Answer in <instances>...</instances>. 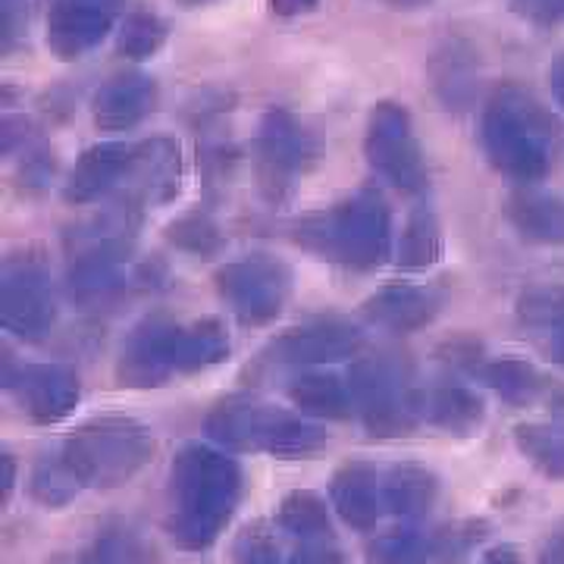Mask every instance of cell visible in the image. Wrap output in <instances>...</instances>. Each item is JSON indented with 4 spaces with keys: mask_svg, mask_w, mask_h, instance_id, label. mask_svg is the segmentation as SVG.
<instances>
[{
    "mask_svg": "<svg viewBox=\"0 0 564 564\" xmlns=\"http://www.w3.org/2000/svg\"><path fill=\"white\" fill-rule=\"evenodd\" d=\"M480 564H524L521 562V552L514 549V545H496V549H489L484 555V562Z\"/></svg>",
    "mask_w": 564,
    "mask_h": 564,
    "instance_id": "obj_44",
    "label": "cell"
},
{
    "mask_svg": "<svg viewBox=\"0 0 564 564\" xmlns=\"http://www.w3.org/2000/svg\"><path fill=\"white\" fill-rule=\"evenodd\" d=\"M170 536L173 543L202 552L217 543L242 496V470L217 448L192 443L182 448L170 470Z\"/></svg>",
    "mask_w": 564,
    "mask_h": 564,
    "instance_id": "obj_1",
    "label": "cell"
},
{
    "mask_svg": "<svg viewBox=\"0 0 564 564\" xmlns=\"http://www.w3.org/2000/svg\"><path fill=\"white\" fill-rule=\"evenodd\" d=\"M280 414L282 411L254 399H229L207 414L204 430L214 443L232 452H267Z\"/></svg>",
    "mask_w": 564,
    "mask_h": 564,
    "instance_id": "obj_13",
    "label": "cell"
},
{
    "mask_svg": "<svg viewBox=\"0 0 564 564\" xmlns=\"http://www.w3.org/2000/svg\"><path fill=\"white\" fill-rule=\"evenodd\" d=\"M217 292L245 326H263L289 302L292 273L285 263L263 254L242 258L217 270Z\"/></svg>",
    "mask_w": 564,
    "mask_h": 564,
    "instance_id": "obj_7",
    "label": "cell"
},
{
    "mask_svg": "<svg viewBox=\"0 0 564 564\" xmlns=\"http://www.w3.org/2000/svg\"><path fill=\"white\" fill-rule=\"evenodd\" d=\"M20 392L32 421L57 423L79 404V377L61 364H39L22 373Z\"/></svg>",
    "mask_w": 564,
    "mask_h": 564,
    "instance_id": "obj_18",
    "label": "cell"
},
{
    "mask_svg": "<svg viewBox=\"0 0 564 564\" xmlns=\"http://www.w3.org/2000/svg\"><path fill=\"white\" fill-rule=\"evenodd\" d=\"M139 161V144L126 141H104L88 148L73 166L69 182H66V198L73 204L98 202L110 188L132 176V166Z\"/></svg>",
    "mask_w": 564,
    "mask_h": 564,
    "instance_id": "obj_15",
    "label": "cell"
},
{
    "mask_svg": "<svg viewBox=\"0 0 564 564\" xmlns=\"http://www.w3.org/2000/svg\"><path fill=\"white\" fill-rule=\"evenodd\" d=\"M514 443L552 480H564V426L524 423L514 430Z\"/></svg>",
    "mask_w": 564,
    "mask_h": 564,
    "instance_id": "obj_30",
    "label": "cell"
},
{
    "mask_svg": "<svg viewBox=\"0 0 564 564\" xmlns=\"http://www.w3.org/2000/svg\"><path fill=\"white\" fill-rule=\"evenodd\" d=\"M549 88H552V98H555V104L564 107V54L549 66Z\"/></svg>",
    "mask_w": 564,
    "mask_h": 564,
    "instance_id": "obj_45",
    "label": "cell"
},
{
    "mask_svg": "<svg viewBox=\"0 0 564 564\" xmlns=\"http://www.w3.org/2000/svg\"><path fill=\"white\" fill-rule=\"evenodd\" d=\"M82 480L63 455H47L32 470V496L47 508H61L79 496Z\"/></svg>",
    "mask_w": 564,
    "mask_h": 564,
    "instance_id": "obj_32",
    "label": "cell"
},
{
    "mask_svg": "<svg viewBox=\"0 0 564 564\" xmlns=\"http://www.w3.org/2000/svg\"><path fill=\"white\" fill-rule=\"evenodd\" d=\"M321 448H326V433L321 426L299 421L292 414H280L270 445H267V452L280 458H307V455H317Z\"/></svg>",
    "mask_w": 564,
    "mask_h": 564,
    "instance_id": "obj_33",
    "label": "cell"
},
{
    "mask_svg": "<svg viewBox=\"0 0 564 564\" xmlns=\"http://www.w3.org/2000/svg\"><path fill=\"white\" fill-rule=\"evenodd\" d=\"M518 317L536 333H555L564 326V285H540L518 299Z\"/></svg>",
    "mask_w": 564,
    "mask_h": 564,
    "instance_id": "obj_34",
    "label": "cell"
},
{
    "mask_svg": "<svg viewBox=\"0 0 564 564\" xmlns=\"http://www.w3.org/2000/svg\"><path fill=\"white\" fill-rule=\"evenodd\" d=\"M443 254V229L430 210H417L402 232L399 242V263L404 270H426Z\"/></svg>",
    "mask_w": 564,
    "mask_h": 564,
    "instance_id": "obj_31",
    "label": "cell"
},
{
    "mask_svg": "<svg viewBox=\"0 0 564 564\" xmlns=\"http://www.w3.org/2000/svg\"><path fill=\"white\" fill-rule=\"evenodd\" d=\"M0 323L22 339H41L57 323V299L44 267L7 261L0 270Z\"/></svg>",
    "mask_w": 564,
    "mask_h": 564,
    "instance_id": "obj_8",
    "label": "cell"
},
{
    "mask_svg": "<svg viewBox=\"0 0 564 564\" xmlns=\"http://www.w3.org/2000/svg\"><path fill=\"white\" fill-rule=\"evenodd\" d=\"M276 521H280L285 533H292L302 543L329 540V533H333L326 502H323L321 496H314V492H292V496H285Z\"/></svg>",
    "mask_w": 564,
    "mask_h": 564,
    "instance_id": "obj_29",
    "label": "cell"
},
{
    "mask_svg": "<svg viewBox=\"0 0 564 564\" xmlns=\"http://www.w3.org/2000/svg\"><path fill=\"white\" fill-rule=\"evenodd\" d=\"M370 564H430L433 558H445V540L440 533L421 530H392L377 536L367 545Z\"/></svg>",
    "mask_w": 564,
    "mask_h": 564,
    "instance_id": "obj_25",
    "label": "cell"
},
{
    "mask_svg": "<svg viewBox=\"0 0 564 564\" xmlns=\"http://www.w3.org/2000/svg\"><path fill=\"white\" fill-rule=\"evenodd\" d=\"M289 399L295 408H302L304 414L326 417V421H343L351 414V389L329 373H304L289 386Z\"/></svg>",
    "mask_w": 564,
    "mask_h": 564,
    "instance_id": "obj_24",
    "label": "cell"
},
{
    "mask_svg": "<svg viewBox=\"0 0 564 564\" xmlns=\"http://www.w3.org/2000/svg\"><path fill=\"white\" fill-rule=\"evenodd\" d=\"M364 314L370 323L392 333H414L436 317V299L426 289L395 282V285L380 289L377 295H370L364 302Z\"/></svg>",
    "mask_w": 564,
    "mask_h": 564,
    "instance_id": "obj_19",
    "label": "cell"
},
{
    "mask_svg": "<svg viewBox=\"0 0 564 564\" xmlns=\"http://www.w3.org/2000/svg\"><path fill=\"white\" fill-rule=\"evenodd\" d=\"M364 151L373 173L392 188H399L404 195H417L426 188L430 173H426L421 141L414 135L411 113L402 104L380 101L370 110Z\"/></svg>",
    "mask_w": 564,
    "mask_h": 564,
    "instance_id": "obj_5",
    "label": "cell"
},
{
    "mask_svg": "<svg viewBox=\"0 0 564 564\" xmlns=\"http://www.w3.org/2000/svg\"><path fill=\"white\" fill-rule=\"evenodd\" d=\"M299 242L317 251L321 258L370 270L380 267L392 251V214L380 195L361 192L326 217L304 223L299 229Z\"/></svg>",
    "mask_w": 564,
    "mask_h": 564,
    "instance_id": "obj_3",
    "label": "cell"
},
{
    "mask_svg": "<svg viewBox=\"0 0 564 564\" xmlns=\"http://www.w3.org/2000/svg\"><path fill=\"white\" fill-rule=\"evenodd\" d=\"M158 104V85L144 73H122L98 88L91 113L104 132H122L139 126Z\"/></svg>",
    "mask_w": 564,
    "mask_h": 564,
    "instance_id": "obj_17",
    "label": "cell"
},
{
    "mask_svg": "<svg viewBox=\"0 0 564 564\" xmlns=\"http://www.w3.org/2000/svg\"><path fill=\"white\" fill-rule=\"evenodd\" d=\"M552 139L555 122L524 88L505 85L486 101L480 113V144L489 163L508 180H543L549 173Z\"/></svg>",
    "mask_w": 564,
    "mask_h": 564,
    "instance_id": "obj_2",
    "label": "cell"
},
{
    "mask_svg": "<svg viewBox=\"0 0 564 564\" xmlns=\"http://www.w3.org/2000/svg\"><path fill=\"white\" fill-rule=\"evenodd\" d=\"M545 351H549V358H552V361L562 364L564 367V326L545 336Z\"/></svg>",
    "mask_w": 564,
    "mask_h": 564,
    "instance_id": "obj_46",
    "label": "cell"
},
{
    "mask_svg": "<svg viewBox=\"0 0 564 564\" xmlns=\"http://www.w3.org/2000/svg\"><path fill=\"white\" fill-rule=\"evenodd\" d=\"M85 564H158V549L132 527H104L88 549Z\"/></svg>",
    "mask_w": 564,
    "mask_h": 564,
    "instance_id": "obj_28",
    "label": "cell"
},
{
    "mask_svg": "<svg viewBox=\"0 0 564 564\" xmlns=\"http://www.w3.org/2000/svg\"><path fill=\"white\" fill-rule=\"evenodd\" d=\"M317 3H321V0H270L273 13H280V17H299V13L314 10Z\"/></svg>",
    "mask_w": 564,
    "mask_h": 564,
    "instance_id": "obj_43",
    "label": "cell"
},
{
    "mask_svg": "<svg viewBox=\"0 0 564 564\" xmlns=\"http://www.w3.org/2000/svg\"><path fill=\"white\" fill-rule=\"evenodd\" d=\"M29 22V0H0V35L3 47H13V41L25 32Z\"/></svg>",
    "mask_w": 564,
    "mask_h": 564,
    "instance_id": "obj_39",
    "label": "cell"
},
{
    "mask_svg": "<svg viewBox=\"0 0 564 564\" xmlns=\"http://www.w3.org/2000/svg\"><path fill=\"white\" fill-rule=\"evenodd\" d=\"M480 380L511 404L536 402L543 392V377L536 373L533 364L521 361V358H496V361L484 364Z\"/></svg>",
    "mask_w": 564,
    "mask_h": 564,
    "instance_id": "obj_26",
    "label": "cell"
},
{
    "mask_svg": "<svg viewBox=\"0 0 564 564\" xmlns=\"http://www.w3.org/2000/svg\"><path fill=\"white\" fill-rule=\"evenodd\" d=\"M536 564H564V521L545 536L543 552H540V562Z\"/></svg>",
    "mask_w": 564,
    "mask_h": 564,
    "instance_id": "obj_42",
    "label": "cell"
},
{
    "mask_svg": "<svg viewBox=\"0 0 564 564\" xmlns=\"http://www.w3.org/2000/svg\"><path fill=\"white\" fill-rule=\"evenodd\" d=\"M333 508L343 514V521L355 530H370L386 514L383 474L370 464L355 462L336 470L329 484Z\"/></svg>",
    "mask_w": 564,
    "mask_h": 564,
    "instance_id": "obj_16",
    "label": "cell"
},
{
    "mask_svg": "<svg viewBox=\"0 0 564 564\" xmlns=\"http://www.w3.org/2000/svg\"><path fill=\"white\" fill-rule=\"evenodd\" d=\"M185 7H198V3H207V0H182Z\"/></svg>",
    "mask_w": 564,
    "mask_h": 564,
    "instance_id": "obj_48",
    "label": "cell"
},
{
    "mask_svg": "<svg viewBox=\"0 0 564 564\" xmlns=\"http://www.w3.org/2000/svg\"><path fill=\"white\" fill-rule=\"evenodd\" d=\"M129 254L126 239L113 236H95L85 251L76 254V261L69 267V299L82 307H98L117 299L122 292V261Z\"/></svg>",
    "mask_w": 564,
    "mask_h": 564,
    "instance_id": "obj_12",
    "label": "cell"
},
{
    "mask_svg": "<svg viewBox=\"0 0 564 564\" xmlns=\"http://www.w3.org/2000/svg\"><path fill=\"white\" fill-rule=\"evenodd\" d=\"M229 355V336L220 321H198L182 326L180 336V370L195 373L220 364Z\"/></svg>",
    "mask_w": 564,
    "mask_h": 564,
    "instance_id": "obj_27",
    "label": "cell"
},
{
    "mask_svg": "<svg viewBox=\"0 0 564 564\" xmlns=\"http://www.w3.org/2000/svg\"><path fill=\"white\" fill-rule=\"evenodd\" d=\"M421 414L423 421H430L445 433L467 436L484 423L486 408L484 399L467 386H440L421 395Z\"/></svg>",
    "mask_w": 564,
    "mask_h": 564,
    "instance_id": "obj_20",
    "label": "cell"
},
{
    "mask_svg": "<svg viewBox=\"0 0 564 564\" xmlns=\"http://www.w3.org/2000/svg\"><path fill=\"white\" fill-rule=\"evenodd\" d=\"M10 486H13V462L3 458V496H10Z\"/></svg>",
    "mask_w": 564,
    "mask_h": 564,
    "instance_id": "obj_47",
    "label": "cell"
},
{
    "mask_svg": "<svg viewBox=\"0 0 564 564\" xmlns=\"http://www.w3.org/2000/svg\"><path fill=\"white\" fill-rule=\"evenodd\" d=\"M285 564H345V558L336 545L326 543V540H317V543L299 545Z\"/></svg>",
    "mask_w": 564,
    "mask_h": 564,
    "instance_id": "obj_41",
    "label": "cell"
},
{
    "mask_svg": "<svg viewBox=\"0 0 564 564\" xmlns=\"http://www.w3.org/2000/svg\"><path fill=\"white\" fill-rule=\"evenodd\" d=\"M170 242L182 251H188V254H214V251H220L223 239L217 223L210 217L188 214V217H182L180 223L170 226Z\"/></svg>",
    "mask_w": 564,
    "mask_h": 564,
    "instance_id": "obj_37",
    "label": "cell"
},
{
    "mask_svg": "<svg viewBox=\"0 0 564 564\" xmlns=\"http://www.w3.org/2000/svg\"><path fill=\"white\" fill-rule=\"evenodd\" d=\"M364 345L358 326L345 321H317L289 329L273 343V358L282 364H326L351 358Z\"/></svg>",
    "mask_w": 564,
    "mask_h": 564,
    "instance_id": "obj_14",
    "label": "cell"
},
{
    "mask_svg": "<svg viewBox=\"0 0 564 564\" xmlns=\"http://www.w3.org/2000/svg\"><path fill=\"white\" fill-rule=\"evenodd\" d=\"M258 158L267 185H292L295 176L317 163L321 144L295 113L270 107L258 126Z\"/></svg>",
    "mask_w": 564,
    "mask_h": 564,
    "instance_id": "obj_9",
    "label": "cell"
},
{
    "mask_svg": "<svg viewBox=\"0 0 564 564\" xmlns=\"http://www.w3.org/2000/svg\"><path fill=\"white\" fill-rule=\"evenodd\" d=\"M511 7L521 17L540 22V25L564 22V0H511Z\"/></svg>",
    "mask_w": 564,
    "mask_h": 564,
    "instance_id": "obj_40",
    "label": "cell"
},
{
    "mask_svg": "<svg viewBox=\"0 0 564 564\" xmlns=\"http://www.w3.org/2000/svg\"><path fill=\"white\" fill-rule=\"evenodd\" d=\"M126 0H51L47 3V47L61 61H76L107 39L120 20Z\"/></svg>",
    "mask_w": 564,
    "mask_h": 564,
    "instance_id": "obj_10",
    "label": "cell"
},
{
    "mask_svg": "<svg viewBox=\"0 0 564 564\" xmlns=\"http://www.w3.org/2000/svg\"><path fill=\"white\" fill-rule=\"evenodd\" d=\"M154 455V436L132 417H95L79 426L66 445L63 458L76 470L82 486L129 484Z\"/></svg>",
    "mask_w": 564,
    "mask_h": 564,
    "instance_id": "obj_4",
    "label": "cell"
},
{
    "mask_svg": "<svg viewBox=\"0 0 564 564\" xmlns=\"http://www.w3.org/2000/svg\"><path fill=\"white\" fill-rule=\"evenodd\" d=\"M508 220L511 226L540 245H564V198L543 195V192H524L508 202Z\"/></svg>",
    "mask_w": 564,
    "mask_h": 564,
    "instance_id": "obj_23",
    "label": "cell"
},
{
    "mask_svg": "<svg viewBox=\"0 0 564 564\" xmlns=\"http://www.w3.org/2000/svg\"><path fill=\"white\" fill-rule=\"evenodd\" d=\"M182 326L148 321L129 336L120 355V380L126 386H161L180 370Z\"/></svg>",
    "mask_w": 564,
    "mask_h": 564,
    "instance_id": "obj_11",
    "label": "cell"
},
{
    "mask_svg": "<svg viewBox=\"0 0 564 564\" xmlns=\"http://www.w3.org/2000/svg\"><path fill=\"white\" fill-rule=\"evenodd\" d=\"M144 202H166L180 192V148L176 141L154 139L139 144V161L132 176Z\"/></svg>",
    "mask_w": 564,
    "mask_h": 564,
    "instance_id": "obj_21",
    "label": "cell"
},
{
    "mask_svg": "<svg viewBox=\"0 0 564 564\" xmlns=\"http://www.w3.org/2000/svg\"><path fill=\"white\" fill-rule=\"evenodd\" d=\"M166 41V25L158 20L154 13H132L126 17L120 29V41H117V51L122 57H132V61H144L151 54L161 51V44Z\"/></svg>",
    "mask_w": 564,
    "mask_h": 564,
    "instance_id": "obj_35",
    "label": "cell"
},
{
    "mask_svg": "<svg viewBox=\"0 0 564 564\" xmlns=\"http://www.w3.org/2000/svg\"><path fill=\"white\" fill-rule=\"evenodd\" d=\"M383 496L386 511L399 514V518H423L436 496H440V480L433 470L417 467V464H399L383 474Z\"/></svg>",
    "mask_w": 564,
    "mask_h": 564,
    "instance_id": "obj_22",
    "label": "cell"
},
{
    "mask_svg": "<svg viewBox=\"0 0 564 564\" xmlns=\"http://www.w3.org/2000/svg\"><path fill=\"white\" fill-rule=\"evenodd\" d=\"M351 399L361 408L364 423L373 436H404L423 421L421 392L404 380L402 367L389 358H367L351 367Z\"/></svg>",
    "mask_w": 564,
    "mask_h": 564,
    "instance_id": "obj_6",
    "label": "cell"
},
{
    "mask_svg": "<svg viewBox=\"0 0 564 564\" xmlns=\"http://www.w3.org/2000/svg\"><path fill=\"white\" fill-rule=\"evenodd\" d=\"M467 57H470V54L462 51V44H448L443 54H436V61H433L436 88L443 91L448 104H462L464 98H467V91H470L474 73L464 69V66H470Z\"/></svg>",
    "mask_w": 564,
    "mask_h": 564,
    "instance_id": "obj_36",
    "label": "cell"
},
{
    "mask_svg": "<svg viewBox=\"0 0 564 564\" xmlns=\"http://www.w3.org/2000/svg\"><path fill=\"white\" fill-rule=\"evenodd\" d=\"M232 564H282L280 545L267 530V524L245 527L242 536L236 540V549H232Z\"/></svg>",
    "mask_w": 564,
    "mask_h": 564,
    "instance_id": "obj_38",
    "label": "cell"
}]
</instances>
